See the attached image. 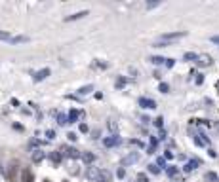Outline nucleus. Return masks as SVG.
<instances>
[{
	"mask_svg": "<svg viewBox=\"0 0 219 182\" xmlns=\"http://www.w3.org/2000/svg\"><path fill=\"white\" fill-rule=\"evenodd\" d=\"M59 154L61 156H69L71 159H78L82 154L78 152V148H71V146H61L59 148Z\"/></svg>",
	"mask_w": 219,
	"mask_h": 182,
	"instance_id": "1",
	"label": "nucleus"
},
{
	"mask_svg": "<svg viewBox=\"0 0 219 182\" xmlns=\"http://www.w3.org/2000/svg\"><path fill=\"white\" fill-rule=\"evenodd\" d=\"M6 180L8 182H17V165H15V161H12L8 165V169H6Z\"/></svg>",
	"mask_w": 219,
	"mask_h": 182,
	"instance_id": "2",
	"label": "nucleus"
},
{
	"mask_svg": "<svg viewBox=\"0 0 219 182\" xmlns=\"http://www.w3.org/2000/svg\"><path fill=\"white\" fill-rule=\"evenodd\" d=\"M187 36V32H166L160 36V42H171V40H179V38H185Z\"/></svg>",
	"mask_w": 219,
	"mask_h": 182,
	"instance_id": "3",
	"label": "nucleus"
},
{
	"mask_svg": "<svg viewBox=\"0 0 219 182\" xmlns=\"http://www.w3.org/2000/svg\"><path fill=\"white\" fill-rule=\"evenodd\" d=\"M120 142H122V139H120L118 135H111V136H107V139L103 140V144H105L107 148H113V146H118Z\"/></svg>",
	"mask_w": 219,
	"mask_h": 182,
	"instance_id": "4",
	"label": "nucleus"
},
{
	"mask_svg": "<svg viewBox=\"0 0 219 182\" xmlns=\"http://www.w3.org/2000/svg\"><path fill=\"white\" fill-rule=\"evenodd\" d=\"M21 182H35V175L31 169H23L21 171Z\"/></svg>",
	"mask_w": 219,
	"mask_h": 182,
	"instance_id": "5",
	"label": "nucleus"
},
{
	"mask_svg": "<svg viewBox=\"0 0 219 182\" xmlns=\"http://www.w3.org/2000/svg\"><path fill=\"white\" fill-rule=\"evenodd\" d=\"M139 106H143V108H156V102L152 101V99L141 97V99H139Z\"/></svg>",
	"mask_w": 219,
	"mask_h": 182,
	"instance_id": "6",
	"label": "nucleus"
},
{
	"mask_svg": "<svg viewBox=\"0 0 219 182\" xmlns=\"http://www.w3.org/2000/svg\"><path fill=\"white\" fill-rule=\"evenodd\" d=\"M137 159H139V154H137V152H134V154H128V156L122 159V165L126 167V165H130V163H135Z\"/></svg>",
	"mask_w": 219,
	"mask_h": 182,
	"instance_id": "7",
	"label": "nucleus"
},
{
	"mask_svg": "<svg viewBox=\"0 0 219 182\" xmlns=\"http://www.w3.org/2000/svg\"><path fill=\"white\" fill-rule=\"evenodd\" d=\"M50 76V68H42V70H38L35 74V82H42V80H46Z\"/></svg>",
	"mask_w": 219,
	"mask_h": 182,
	"instance_id": "8",
	"label": "nucleus"
},
{
	"mask_svg": "<svg viewBox=\"0 0 219 182\" xmlns=\"http://www.w3.org/2000/svg\"><path fill=\"white\" fill-rule=\"evenodd\" d=\"M88 15V10H82V11H78V14H72V15H67L65 17V21H76V19H82V17H86Z\"/></svg>",
	"mask_w": 219,
	"mask_h": 182,
	"instance_id": "9",
	"label": "nucleus"
},
{
	"mask_svg": "<svg viewBox=\"0 0 219 182\" xmlns=\"http://www.w3.org/2000/svg\"><path fill=\"white\" fill-rule=\"evenodd\" d=\"M99 173H101V171L90 167V169H88V173H86V176H88V180H99Z\"/></svg>",
	"mask_w": 219,
	"mask_h": 182,
	"instance_id": "10",
	"label": "nucleus"
},
{
	"mask_svg": "<svg viewBox=\"0 0 219 182\" xmlns=\"http://www.w3.org/2000/svg\"><path fill=\"white\" fill-rule=\"evenodd\" d=\"M196 63L202 65V66H210V65H212V57H210V55H198Z\"/></svg>",
	"mask_w": 219,
	"mask_h": 182,
	"instance_id": "11",
	"label": "nucleus"
},
{
	"mask_svg": "<svg viewBox=\"0 0 219 182\" xmlns=\"http://www.w3.org/2000/svg\"><path fill=\"white\" fill-rule=\"evenodd\" d=\"M80 157H82V161H84V163H93V161H95V156H93L92 152H84Z\"/></svg>",
	"mask_w": 219,
	"mask_h": 182,
	"instance_id": "12",
	"label": "nucleus"
},
{
	"mask_svg": "<svg viewBox=\"0 0 219 182\" xmlns=\"http://www.w3.org/2000/svg\"><path fill=\"white\" fill-rule=\"evenodd\" d=\"M44 156H46V154H44L42 150H35V152H32V161H35V163H40L42 159H44Z\"/></svg>",
	"mask_w": 219,
	"mask_h": 182,
	"instance_id": "13",
	"label": "nucleus"
},
{
	"mask_svg": "<svg viewBox=\"0 0 219 182\" xmlns=\"http://www.w3.org/2000/svg\"><path fill=\"white\" fill-rule=\"evenodd\" d=\"M29 40H31L29 36H12V40H10V42H12V44H25Z\"/></svg>",
	"mask_w": 219,
	"mask_h": 182,
	"instance_id": "14",
	"label": "nucleus"
},
{
	"mask_svg": "<svg viewBox=\"0 0 219 182\" xmlns=\"http://www.w3.org/2000/svg\"><path fill=\"white\" fill-rule=\"evenodd\" d=\"M50 159H52L56 165H59V161H61V154H59V152H50Z\"/></svg>",
	"mask_w": 219,
	"mask_h": 182,
	"instance_id": "15",
	"label": "nucleus"
},
{
	"mask_svg": "<svg viewBox=\"0 0 219 182\" xmlns=\"http://www.w3.org/2000/svg\"><path fill=\"white\" fill-rule=\"evenodd\" d=\"M78 116H80L78 110H71V114H69V123H71V121H76V120H78Z\"/></svg>",
	"mask_w": 219,
	"mask_h": 182,
	"instance_id": "16",
	"label": "nucleus"
},
{
	"mask_svg": "<svg viewBox=\"0 0 219 182\" xmlns=\"http://www.w3.org/2000/svg\"><path fill=\"white\" fill-rule=\"evenodd\" d=\"M90 91H93V85H84V87H80L78 93H80V95H88Z\"/></svg>",
	"mask_w": 219,
	"mask_h": 182,
	"instance_id": "17",
	"label": "nucleus"
},
{
	"mask_svg": "<svg viewBox=\"0 0 219 182\" xmlns=\"http://www.w3.org/2000/svg\"><path fill=\"white\" fill-rule=\"evenodd\" d=\"M57 123L59 125H67L69 123V118L65 116V114H59V116H57Z\"/></svg>",
	"mask_w": 219,
	"mask_h": 182,
	"instance_id": "18",
	"label": "nucleus"
},
{
	"mask_svg": "<svg viewBox=\"0 0 219 182\" xmlns=\"http://www.w3.org/2000/svg\"><path fill=\"white\" fill-rule=\"evenodd\" d=\"M196 165H198V161H196V159H194V161H189L187 165H185V171H187V173H189V171H194Z\"/></svg>",
	"mask_w": 219,
	"mask_h": 182,
	"instance_id": "19",
	"label": "nucleus"
},
{
	"mask_svg": "<svg viewBox=\"0 0 219 182\" xmlns=\"http://www.w3.org/2000/svg\"><path fill=\"white\" fill-rule=\"evenodd\" d=\"M183 57H185V61H196V59H198V55H196V53H185Z\"/></svg>",
	"mask_w": 219,
	"mask_h": 182,
	"instance_id": "20",
	"label": "nucleus"
},
{
	"mask_svg": "<svg viewBox=\"0 0 219 182\" xmlns=\"http://www.w3.org/2000/svg\"><path fill=\"white\" fill-rule=\"evenodd\" d=\"M107 127H109V129H111V131L116 135V131H118V125H116L114 121H107Z\"/></svg>",
	"mask_w": 219,
	"mask_h": 182,
	"instance_id": "21",
	"label": "nucleus"
},
{
	"mask_svg": "<svg viewBox=\"0 0 219 182\" xmlns=\"http://www.w3.org/2000/svg\"><path fill=\"white\" fill-rule=\"evenodd\" d=\"M0 40H12V34L6 30H0Z\"/></svg>",
	"mask_w": 219,
	"mask_h": 182,
	"instance_id": "22",
	"label": "nucleus"
},
{
	"mask_svg": "<svg viewBox=\"0 0 219 182\" xmlns=\"http://www.w3.org/2000/svg\"><path fill=\"white\" fill-rule=\"evenodd\" d=\"M149 171H151L152 175H158V173H160V167H158V165H155V163H152V165H149Z\"/></svg>",
	"mask_w": 219,
	"mask_h": 182,
	"instance_id": "23",
	"label": "nucleus"
},
{
	"mask_svg": "<svg viewBox=\"0 0 219 182\" xmlns=\"http://www.w3.org/2000/svg\"><path fill=\"white\" fill-rule=\"evenodd\" d=\"M206 180H210V182H217V175H215V173H206Z\"/></svg>",
	"mask_w": 219,
	"mask_h": 182,
	"instance_id": "24",
	"label": "nucleus"
},
{
	"mask_svg": "<svg viewBox=\"0 0 219 182\" xmlns=\"http://www.w3.org/2000/svg\"><path fill=\"white\" fill-rule=\"evenodd\" d=\"M151 61L155 63V65H162V63L166 61V59H162V57H151Z\"/></svg>",
	"mask_w": 219,
	"mask_h": 182,
	"instance_id": "25",
	"label": "nucleus"
},
{
	"mask_svg": "<svg viewBox=\"0 0 219 182\" xmlns=\"http://www.w3.org/2000/svg\"><path fill=\"white\" fill-rule=\"evenodd\" d=\"M177 175V169L175 167H168V176H175Z\"/></svg>",
	"mask_w": 219,
	"mask_h": 182,
	"instance_id": "26",
	"label": "nucleus"
},
{
	"mask_svg": "<svg viewBox=\"0 0 219 182\" xmlns=\"http://www.w3.org/2000/svg\"><path fill=\"white\" fill-rule=\"evenodd\" d=\"M160 91H162V93H168V89H170V85L168 84H160V87H158Z\"/></svg>",
	"mask_w": 219,
	"mask_h": 182,
	"instance_id": "27",
	"label": "nucleus"
},
{
	"mask_svg": "<svg viewBox=\"0 0 219 182\" xmlns=\"http://www.w3.org/2000/svg\"><path fill=\"white\" fill-rule=\"evenodd\" d=\"M137 182H149V180H147V176L143 173H141V175H137Z\"/></svg>",
	"mask_w": 219,
	"mask_h": 182,
	"instance_id": "28",
	"label": "nucleus"
},
{
	"mask_svg": "<svg viewBox=\"0 0 219 182\" xmlns=\"http://www.w3.org/2000/svg\"><path fill=\"white\" fill-rule=\"evenodd\" d=\"M162 121H164L162 118H156V120H155V125H156V127H162Z\"/></svg>",
	"mask_w": 219,
	"mask_h": 182,
	"instance_id": "29",
	"label": "nucleus"
},
{
	"mask_svg": "<svg viewBox=\"0 0 219 182\" xmlns=\"http://www.w3.org/2000/svg\"><path fill=\"white\" fill-rule=\"evenodd\" d=\"M67 136H69V139H71V140H76V139H78V135H76V133H69Z\"/></svg>",
	"mask_w": 219,
	"mask_h": 182,
	"instance_id": "30",
	"label": "nucleus"
},
{
	"mask_svg": "<svg viewBox=\"0 0 219 182\" xmlns=\"http://www.w3.org/2000/svg\"><path fill=\"white\" fill-rule=\"evenodd\" d=\"M46 136H48V139H53V136H56V133L50 129V131H46Z\"/></svg>",
	"mask_w": 219,
	"mask_h": 182,
	"instance_id": "31",
	"label": "nucleus"
},
{
	"mask_svg": "<svg viewBox=\"0 0 219 182\" xmlns=\"http://www.w3.org/2000/svg\"><path fill=\"white\" fill-rule=\"evenodd\" d=\"M156 165H158V167H164V165H166V163H164V157H158V161H156Z\"/></svg>",
	"mask_w": 219,
	"mask_h": 182,
	"instance_id": "32",
	"label": "nucleus"
},
{
	"mask_svg": "<svg viewBox=\"0 0 219 182\" xmlns=\"http://www.w3.org/2000/svg\"><path fill=\"white\" fill-rule=\"evenodd\" d=\"M80 131H82V133L88 131V125H86V123H80Z\"/></svg>",
	"mask_w": 219,
	"mask_h": 182,
	"instance_id": "33",
	"label": "nucleus"
},
{
	"mask_svg": "<svg viewBox=\"0 0 219 182\" xmlns=\"http://www.w3.org/2000/svg\"><path fill=\"white\" fill-rule=\"evenodd\" d=\"M116 175H118L120 178H124V175H126V173H124V169H118V173H116Z\"/></svg>",
	"mask_w": 219,
	"mask_h": 182,
	"instance_id": "34",
	"label": "nucleus"
},
{
	"mask_svg": "<svg viewBox=\"0 0 219 182\" xmlns=\"http://www.w3.org/2000/svg\"><path fill=\"white\" fill-rule=\"evenodd\" d=\"M166 66L171 68V66H173V59H166Z\"/></svg>",
	"mask_w": 219,
	"mask_h": 182,
	"instance_id": "35",
	"label": "nucleus"
},
{
	"mask_svg": "<svg viewBox=\"0 0 219 182\" xmlns=\"http://www.w3.org/2000/svg\"><path fill=\"white\" fill-rule=\"evenodd\" d=\"M155 6H158V2H149L147 4V8H155Z\"/></svg>",
	"mask_w": 219,
	"mask_h": 182,
	"instance_id": "36",
	"label": "nucleus"
},
{
	"mask_svg": "<svg viewBox=\"0 0 219 182\" xmlns=\"http://www.w3.org/2000/svg\"><path fill=\"white\" fill-rule=\"evenodd\" d=\"M212 42H215V44H219V36H212Z\"/></svg>",
	"mask_w": 219,
	"mask_h": 182,
	"instance_id": "37",
	"label": "nucleus"
},
{
	"mask_svg": "<svg viewBox=\"0 0 219 182\" xmlns=\"http://www.w3.org/2000/svg\"><path fill=\"white\" fill-rule=\"evenodd\" d=\"M217 129H219V123H217Z\"/></svg>",
	"mask_w": 219,
	"mask_h": 182,
	"instance_id": "38",
	"label": "nucleus"
},
{
	"mask_svg": "<svg viewBox=\"0 0 219 182\" xmlns=\"http://www.w3.org/2000/svg\"><path fill=\"white\" fill-rule=\"evenodd\" d=\"M63 182H69V180H63Z\"/></svg>",
	"mask_w": 219,
	"mask_h": 182,
	"instance_id": "39",
	"label": "nucleus"
},
{
	"mask_svg": "<svg viewBox=\"0 0 219 182\" xmlns=\"http://www.w3.org/2000/svg\"><path fill=\"white\" fill-rule=\"evenodd\" d=\"M44 182H50V180H44Z\"/></svg>",
	"mask_w": 219,
	"mask_h": 182,
	"instance_id": "40",
	"label": "nucleus"
}]
</instances>
